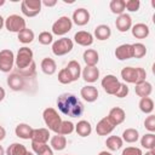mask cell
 I'll use <instances>...</instances> for the list:
<instances>
[{"mask_svg":"<svg viewBox=\"0 0 155 155\" xmlns=\"http://www.w3.org/2000/svg\"><path fill=\"white\" fill-rule=\"evenodd\" d=\"M57 107L58 110L70 117H79L84 113V104L73 93H62L57 98Z\"/></svg>","mask_w":155,"mask_h":155,"instance_id":"cell-1","label":"cell"},{"mask_svg":"<svg viewBox=\"0 0 155 155\" xmlns=\"http://www.w3.org/2000/svg\"><path fill=\"white\" fill-rule=\"evenodd\" d=\"M121 78L125 82L128 84H138L142 81H145L147 78V71L138 67V68H133V67H125L121 70Z\"/></svg>","mask_w":155,"mask_h":155,"instance_id":"cell-2","label":"cell"},{"mask_svg":"<svg viewBox=\"0 0 155 155\" xmlns=\"http://www.w3.org/2000/svg\"><path fill=\"white\" fill-rule=\"evenodd\" d=\"M42 117H44V122L47 126V128L52 132H54L56 134L59 133V128L62 125V117L59 116L58 111L54 108H46L42 113Z\"/></svg>","mask_w":155,"mask_h":155,"instance_id":"cell-3","label":"cell"},{"mask_svg":"<svg viewBox=\"0 0 155 155\" xmlns=\"http://www.w3.org/2000/svg\"><path fill=\"white\" fill-rule=\"evenodd\" d=\"M33 51L31 48L23 46L18 50L17 56L15 57V64L17 67V70H23L25 68H28L34 61H33Z\"/></svg>","mask_w":155,"mask_h":155,"instance_id":"cell-4","label":"cell"},{"mask_svg":"<svg viewBox=\"0 0 155 155\" xmlns=\"http://www.w3.org/2000/svg\"><path fill=\"white\" fill-rule=\"evenodd\" d=\"M5 28L11 33H19L24 28H27L25 19L19 15H10L5 19Z\"/></svg>","mask_w":155,"mask_h":155,"instance_id":"cell-5","label":"cell"},{"mask_svg":"<svg viewBox=\"0 0 155 155\" xmlns=\"http://www.w3.org/2000/svg\"><path fill=\"white\" fill-rule=\"evenodd\" d=\"M74 47V42L69 38H61L52 44V52L54 56H64L69 53Z\"/></svg>","mask_w":155,"mask_h":155,"instance_id":"cell-6","label":"cell"},{"mask_svg":"<svg viewBox=\"0 0 155 155\" xmlns=\"http://www.w3.org/2000/svg\"><path fill=\"white\" fill-rule=\"evenodd\" d=\"M41 0H23L21 2V11L25 17H35L41 11Z\"/></svg>","mask_w":155,"mask_h":155,"instance_id":"cell-7","label":"cell"},{"mask_svg":"<svg viewBox=\"0 0 155 155\" xmlns=\"http://www.w3.org/2000/svg\"><path fill=\"white\" fill-rule=\"evenodd\" d=\"M73 28V22L68 16H62L59 17L53 24H52V34L54 35H64L69 33Z\"/></svg>","mask_w":155,"mask_h":155,"instance_id":"cell-8","label":"cell"},{"mask_svg":"<svg viewBox=\"0 0 155 155\" xmlns=\"http://www.w3.org/2000/svg\"><path fill=\"white\" fill-rule=\"evenodd\" d=\"M15 64V54L11 50L4 48L0 51V71L10 73L13 69Z\"/></svg>","mask_w":155,"mask_h":155,"instance_id":"cell-9","label":"cell"},{"mask_svg":"<svg viewBox=\"0 0 155 155\" xmlns=\"http://www.w3.org/2000/svg\"><path fill=\"white\" fill-rule=\"evenodd\" d=\"M120 81H119V79L115 76V75H113V74H108V75H105L103 79H102V81H101V85H102V87H103V90L108 93V94H111V96H115V93L117 92V90H119V87H120Z\"/></svg>","mask_w":155,"mask_h":155,"instance_id":"cell-10","label":"cell"},{"mask_svg":"<svg viewBox=\"0 0 155 155\" xmlns=\"http://www.w3.org/2000/svg\"><path fill=\"white\" fill-rule=\"evenodd\" d=\"M7 85L13 91H21L25 86V78H23L17 71L12 73V74H10L7 76Z\"/></svg>","mask_w":155,"mask_h":155,"instance_id":"cell-11","label":"cell"},{"mask_svg":"<svg viewBox=\"0 0 155 155\" xmlns=\"http://www.w3.org/2000/svg\"><path fill=\"white\" fill-rule=\"evenodd\" d=\"M71 22H74V23H75L76 25H79V27L86 25V24L90 22V12H88L86 8H84V7L76 8V10L73 12Z\"/></svg>","mask_w":155,"mask_h":155,"instance_id":"cell-12","label":"cell"},{"mask_svg":"<svg viewBox=\"0 0 155 155\" xmlns=\"http://www.w3.org/2000/svg\"><path fill=\"white\" fill-rule=\"evenodd\" d=\"M115 128L114 124L109 120L108 116H104L103 119H101L98 122H97V126H96V132L98 136H108L109 133L113 132V130Z\"/></svg>","mask_w":155,"mask_h":155,"instance_id":"cell-13","label":"cell"},{"mask_svg":"<svg viewBox=\"0 0 155 155\" xmlns=\"http://www.w3.org/2000/svg\"><path fill=\"white\" fill-rule=\"evenodd\" d=\"M115 57L119 61H126L133 58V48L132 44H122L115 48Z\"/></svg>","mask_w":155,"mask_h":155,"instance_id":"cell-14","label":"cell"},{"mask_svg":"<svg viewBox=\"0 0 155 155\" xmlns=\"http://www.w3.org/2000/svg\"><path fill=\"white\" fill-rule=\"evenodd\" d=\"M115 27L121 33H125V31L130 30L132 28V18H131V16L127 15V13L120 15L115 21Z\"/></svg>","mask_w":155,"mask_h":155,"instance_id":"cell-15","label":"cell"},{"mask_svg":"<svg viewBox=\"0 0 155 155\" xmlns=\"http://www.w3.org/2000/svg\"><path fill=\"white\" fill-rule=\"evenodd\" d=\"M108 117H109V120L114 124V126H117V125H120V124H122V122L125 121V119H126V113H125V110H124L122 108H120V107H114V108L110 109V111H109V114H108Z\"/></svg>","mask_w":155,"mask_h":155,"instance_id":"cell-16","label":"cell"},{"mask_svg":"<svg viewBox=\"0 0 155 155\" xmlns=\"http://www.w3.org/2000/svg\"><path fill=\"white\" fill-rule=\"evenodd\" d=\"M74 41L80 45V46H91L93 44V35L88 31L85 30H80L78 33H75L74 35Z\"/></svg>","mask_w":155,"mask_h":155,"instance_id":"cell-17","label":"cell"},{"mask_svg":"<svg viewBox=\"0 0 155 155\" xmlns=\"http://www.w3.org/2000/svg\"><path fill=\"white\" fill-rule=\"evenodd\" d=\"M80 94H81V97H82L86 102L92 103V102L97 101L99 93H98L97 87H94V86H92V85H87V86H84V87L81 88Z\"/></svg>","mask_w":155,"mask_h":155,"instance_id":"cell-18","label":"cell"},{"mask_svg":"<svg viewBox=\"0 0 155 155\" xmlns=\"http://www.w3.org/2000/svg\"><path fill=\"white\" fill-rule=\"evenodd\" d=\"M50 130L48 128H34L31 134V142L36 143H47L50 139Z\"/></svg>","mask_w":155,"mask_h":155,"instance_id":"cell-19","label":"cell"},{"mask_svg":"<svg viewBox=\"0 0 155 155\" xmlns=\"http://www.w3.org/2000/svg\"><path fill=\"white\" fill-rule=\"evenodd\" d=\"M131 31L136 39H145V38H148L150 29L145 23H136L134 25H132Z\"/></svg>","mask_w":155,"mask_h":155,"instance_id":"cell-20","label":"cell"},{"mask_svg":"<svg viewBox=\"0 0 155 155\" xmlns=\"http://www.w3.org/2000/svg\"><path fill=\"white\" fill-rule=\"evenodd\" d=\"M81 75H82L84 80L86 82H91L92 84V82L98 80V78H99V69L97 67H88V65H86L84 68V70L81 71Z\"/></svg>","mask_w":155,"mask_h":155,"instance_id":"cell-21","label":"cell"},{"mask_svg":"<svg viewBox=\"0 0 155 155\" xmlns=\"http://www.w3.org/2000/svg\"><path fill=\"white\" fill-rule=\"evenodd\" d=\"M33 130L34 128L31 126H29L28 124H18L15 128V133L21 139H31Z\"/></svg>","mask_w":155,"mask_h":155,"instance_id":"cell-22","label":"cell"},{"mask_svg":"<svg viewBox=\"0 0 155 155\" xmlns=\"http://www.w3.org/2000/svg\"><path fill=\"white\" fill-rule=\"evenodd\" d=\"M82 59L86 63V65H88V67H96L97 63H98V61H99V54H98V52L96 50L87 48L84 52V54H82Z\"/></svg>","mask_w":155,"mask_h":155,"instance_id":"cell-23","label":"cell"},{"mask_svg":"<svg viewBox=\"0 0 155 155\" xmlns=\"http://www.w3.org/2000/svg\"><path fill=\"white\" fill-rule=\"evenodd\" d=\"M134 91H136V94L139 96L140 98L143 97H149L153 92V86L150 82H148L147 80L145 81H142V82H138L136 84V87H134Z\"/></svg>","mask_w":155,"mask_h":155,"instance_id":"cell-24","label":"cell"},{"mask_svg":"<svg viewBox=\"0 0 155 155\" xmlns=\"http://www.w3.org/2000/svg\"><path fill=\"white\" fill-rule=\"evenodd\" d=\"M41 70L42 73H45L46 75H53L57 70V64L54 62V59L50 58V57H45L42 61H41Z\"/></svg>","mask_w":155,"mask_h":155,"instance_id":"cell-25","label":"cell"},{"mask_svg":"<svg viewBox=\"0 0 155 155\" xmlns=\"http://www.w3.org/2000/svg\"><path fill=\"white\" fill-rule=\"evenodd\" d=\"M50 147L52 148V150H57V151L63 150L67 147V138H65V136H62V134L52 136L51 140H50Z\"/></svg>","mask_w":155,"mask_h":155,"instance_id":"cell-26","label":"cell"},{"mask_svg":"<svg viewBox=\"0 0 155 155\" xmlns=\"http://www.w3.org/2000/svg\"><path fill=\"white\" fill-rule=\"evenodd\" d=\"M31 149L35 155H53V150L47 143H36L31 142Z\"/></svg>","mask_w":155,"mask_h":155,"instance_id":"cell-27","label":"cell"},{"mask_svg":"<svg viewBox=\"0 0 155 155\" xmlns=\"http://www.w3.org/2000/svg\"><path fill=\"white\" fill-rule=\"evenodd\" d=\"M110 35H111V29L107 24H99L94 29V36H96V39H98L101 41L108 40L110 38Z\"/></svg>","mask_w":155,"mask_h":155,"instance_id":"cell-28","label":"cell"},{"mask_svg":"<svg viewBox=\"0 0 155 155\" xmlns=\"http://www.w3.org/2000/svg\"><path fill=\"white\" fill-rule=\"evenodd\" d=\"M75 131L80 137H87L91 134L92 132V126L88 121L86 120H80L76 125H75Z\"/></svg>","mask_w":155,"mask_h":155,"instance_id":"cell-29","label":"cell"},{"mask_svg":"<svg viewBox=\"0 0 155 155\" xmlns=\"http://www.w3.org/2000/svg\"><path fill=\"white\" fill-rule=\"evenodd\" d=\"M65 69H67L68 73L70 74L73 81L79 80V78H80V75H81V67H80V64H79L78 61H70V62L67 64Z\"/></svg>","mask_w":155,"mask_h":155,"instance_id":"cell-30","label":"cell"},{"mask_svg":"<svg viewBox=\"0 0 155 155\" xmlns=\"http://www.w3.org/2000/svg\"><path fill=\"white\" fill-rule=\"evenodd\" d=\"M105 145H107V148L109 150L116 151V150H119L124 145V140L119 136H109L107 138V140H105Z\"/></svg>","mask_w":155,"mask_h":155,"instance_id":"cell-31","label":"cell"},{"mask_svg":"<svg viewBox=\"0 0 155 155\" xmlns=\"http://www.w3.org/2000/svg\"><path fill=\"white\" fill-rule=\"evenodd\" d=\"M28 153L25 145L21 143H12L5 150V155H25Z\"/></svg>","mask_w":155,"mask_h":155,"instance_id":"cell-32","label":"cell"},{"mask_svg":"<svg viewBox=\"0 0 155 155\" xmlns=\"http://www.w3.org/2000/svg\"><path fill=\"white\" fill-rule=\"evenodd\" d=\"M138 107H139L142 113L151 114L153 110H154V101L150 97H143V98H140V101L138 103Z\"/></svg>","mask_w":155,"mask_h":155,"instance_id":"cell-33","label":"cell"},{"mask_svg":"<svg viewBox=\"0 0 155 155\" xmlns=\"http://www.w3.org/2000/svg\"><path fill=\"white\" fill-rule=\"evenodd\" d=\"M17 38H18V41L22 42V44H30L34 40L35 35H34V31L31 29L24 28L22 31H19L17 34Z\"/></svg>","mask_w":155,"mask_h":155,"instance_id":"cell-34","label":"cell"},{"mask_svg":"<svg viewBox=\"0 0 155 155\" xmlns=\"http://www.w3.org/2000/svg\"><path fill=\"white\" fill-rule=\"evenodd\" d=\"M139 138V133L136 128H126L122 132V140L126 143H136Z\"/></svg>","mask_w":155,"mask_h":155,"instance_id":"cell-35","label":"cell"},{"mask_svg":"<svg viewBox=\"0 0 155 155\" xmlns=\"http://www.w3.org/2000/svg\"><path fill=\"white\" fill-rule=\"evenodd\" d=\"M140 145L148 150H154L155 148V134L154 133H145L140 138Z\"/></svg>","mask_w":155,"mask_h":155,"instance_id":"cell-36","label":"cell"},{"mask_svg":"<svg viewBox=\"0 0 155 155\" xmlns=\"http://www.w3.org/2000/svg\"><path fill=\"white\" fill-rule=\"evenodd\" d=\"M110 11L114 15H122L125 13V0H111L109 4Z\"/></svg>","mask_w":155,"mask_h":155,"instance_id":"cell-37","label":"cell"},{"mask_svg":"<svg viewBox=\"0 0 155 155\" xmlns=\"http://www.w3.org/2000/svg\"><path fill=\"white\" fill-rule=\"evenodd\" d=\"M75 130V125L71 122V121H68V120H63L62 121V125H61V128H59V133L58 134H62V136H68L70 133H73Z\"/></svg>","mask_w":155,"mask_h":155,"instance_id":"cell-38","label":"cell"},{"mask_svg":"<svg viewBox=\"0 0 155 155\" xmlns=\"http://www.w3.org/2000/svg\"><path fill=\"white\" fill-rule=\"evenodd\" d=\"M132 48H133V58H142L147 53V47L142 42L132 44Z\"/></svg>","mask_w":155,"mask_h":155,"instance_id":"cell-39","label":"cell"},{"mask_svg":"<svg viewBox=\"0 0 155 155\" xmlns=\"http://www.w3.org/2000/svg\"><path fill=\"white\" fill-rule=\"evenodd\" d=\"M38 40L41 45H50L53 42V34L50 31H41L39 34Z\"/></svg>","mask_w":155,"mask_h":155,"instance_id":"cell-40","label":"cell"},{"mask_svg":"<svg viewBox=\"0 0 155 155\" xmlns=\"http://www.w3.org/2000/svg\"><path fill=\"white\" fill-rule=\"evenodd\" d=\"M58 81L61 84H63V85H68V84L73 82L71 76H70V74L68 73V70L65 68H63V69H61L58 71Z\"/></svg>","mask_w":155,"mask_h":155,"instance_id":"cell-41","label":"cell"},{"mask_svg":"<svg viewBox=\"0 0 155 155\" xmlns=\"http://www.w3.org/2000/svg\"><path fill=\"white\" fill-rule=\"evenodd\" d=\"M144 127L150 133H154L155 132V115L149 114V116L145 117V120H144Z\"/></svg>","mask_w":155,"mask_h":155,"instance_id":"cell-42","label":"cell"},{"mask_svg":"<svg viewBox=\"0 0 155 155\" xmlns=\"http://www.w3.org/2000/svg\"><path fill=\"white\" fill-rule=\"evenodd\" d=\"M140 7V1L139 0H127L125 1V10L130 12H136Z\"/></svg>","mask_w":155,"mask_h":155,"instance_id":"cell-43","label":"cell"},{"mask_svg":"<svg viewBox=\"0 0 155 155\" xmlns=\"http://www.w3.org/2000/svg\"><path fill=\"white\" fill-rule=\"evenodd\" d=\"M35 63L33 62L28 68H25V69H23V70H17V73L18 74H21L23 78H31V76H34L35 75Z\"/></svg>","mask_w":155,"mask_h":155,"instance_id":"cell-44","label":"cell"},{"mask_svg":"<svg viewBox=\"0 0 155 155\" xmlns=\"http://www.w3.org/2000/svg\"><path fill=\"white\" fill-rule=\"evenodd\" d=\"M121 155H143V153L137 147H127L122 150Z\"/></svg>","mask_w":155,"mask_h":155,"instance_id":"cell-45","label":"cell"},{"mask_svg":"<svg viewBox=\"0 0 155 155\" xmlns=\"http://www.w3.org/2000/svg\"><path fill=\"white\" fill-rule=\"evenodd\" d=\"M128 92H130L128 86H127L126 84H120V87H119L117 92L115 93V97H117V98H124V97H126V96L128 94Z\"/></svg>","mask_w":155,"mask_h":155,"instance_id":"cell-46","label":"cell"},{"mask_svg":"<svg viewBox=\"0 0 155 155\" xmlns=\"http://www.w3.org/2000/svg\"><path fill=\"white\" fill-rule=\"evenodd\" d=\"M41 4L47 6V7H52V6H54L57 4V0H42Z\"/></svg>","mask_w":155,"mask_h":155,"instance_id":"cell-47","label":"cell"},{"mask_svg":"<svg viewBox=\"0 0 155 155\" xmlns=\"http://www.w3.org/2000/svg\"><path fill=\"white\" fill-rule=\"evenodd\" d=\"M5 136H6V131H5V128L1 126V127H0V140H2V139L5 138Z\"/></svg>","mask_w":155,"mask_h":155,"instance_id":"cell-48","label":"cell"},{"mask_svg":"<svg viewBox=\"0 0 155 155\" xmlns=\"http://www.w3.org/2000/svg\"><path fill=\"white\" fill-rule=\"evenodd\" d=\"M5 94H6V92H5V90L0 86V102H2L4 101V98H5Z\"/></svg>","mask_w":155,"mask_h":155,"instance_id":"cell-49","label":"cell"},{"mask_svg":"<svg viewBox=\"0 0 155 155\" xmlns=\"http://www.w3.org/2000/svg\"><path fill=\"white\" fill-rule=\"evenodd\" d=\"M4 25H5V19H4V17L0 15V29H2Z\"/></svg>","mask_w":155,"mask_h":155,"instance_id":"cell-50","label":"cell"},{"mask_svg":"<svg viewBox=\"0 0 155 155\" xmlns=\"http://www.w3.org/2000/svg\"><path fill=\"white\" fill-rule=\"evenodd\" d=\"M98 155H113L110 151H107V150H103V151H101Z\"/></svg>","mask_w":155,"mask_h":155,"instance_id":"cell-51","label":"cell"},{"mask_svg":"<svg viewBox=\"0 0 155 155\" xmlns=\"http://www.w3.org/2000/svg\"><path fill=\"white\" fill-rule=\"evenodd\" d=\"M143 155H155V150H148L145 154H143Z\"/></svg>","mask_w":155,"mask_h":155,"instance_id":"cell-52","label":"cell"},{"mask_svg":"<svg viewBox=\"0 0 155 155\" xmlns=\"http://www.w3.org/2000/svg\"><path fill=\"white\" fill-rule=\"evenodd\" d=\"M0 155H5V149L2 148V145H0Z\"/></svg>","mask_w":155,"mask_h":155,"instance_id":"cell-53","label":"cell"},{"mask_svg":"<svg viewBox=\"0 0 155 155\" xmlns=\"http://www.w3.org/2000/svg\"><path fill=\"white\" fill-rule=\"evenodd\" d=\"M2 5H5V0H0V6H2Z\"/></svg>","mask_w":155,"mask_h":155,"instance_id":"cell-54","label":"cell"},{"mask_svg":"<svg viewBox=\"0 0 155 155\" xmlns=\"http://www.w3.org/2000/svg\"><path fill=\"white\" fill-rule=\"evenodd\" d=\"M25 155H35V154H34V153H30V151H28Z\"/></svg>","mask_w":155,"mask_h":155,"instance_id":"cell-55","label":"cell"},{"mask_svg":"<svg viewBox=\"0 0 155 155\" xmlns=\"http://www.w3.org/2000/svg\"><path fill=\"white\" fill-rule=\"evenodd\" d=\"M0 127H1V125H0Z\"/></svg>","mask_w":155,"mask_h":155,"instance_id":"cell-56","label":"cell"}]
</instances>
